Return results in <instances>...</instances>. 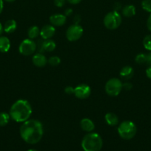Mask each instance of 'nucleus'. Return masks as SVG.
Wrapping results in <instances>:
<instances>
[{"label": "nucleus", "instance_id": "393cba45", "mask_svg": "<svg viewBox=\"0 0 151 151\" xmlns=\"http://www.w3.org/2000/svg\"><path fill=\"white\" fill-rule=\"evenodd\" d=\"M142 7L144 10L151 13V0H143L142 1Z\"/></svg>", "mask_w": 151, "mask_h": 151}, {"label": "nucleus", "instance_id": "1a4fd4ad", "mask_svg": "<svg viewBox=\"0 0 151 151\" xmlns=\"http://www.w3.org/2000/svg\"><path fill=\"white\" fill-rule=\"evenodd\" d=\"M91 94V88L87 84H80L74 88V95L80 100L87 98Z\"/></svg>", "mask_w": 151, "mask_h": 151}, {"label": "nucleus", "instance_id": "a878e982", "mask_svg": "<svg viewBox=\"0 0 151 151\" xmlns=\"http://www.w3.org/2000/svg\"><path fill=\"white\" fill-rule=\"evenodd\" d=\"M66 0H54V4L58 7H62L65 5Z\"/></svg>", "mask_w": 151, "mask_h": 151}, {"label": "nucleus", "instance_id": "7c9ffc66", "mask_svg": "<svg viewBox=\"0 0 151 151\" xmlns=\"http://www.w3.org/2000/svg\"><path fill=\"white\" fill-rule=\"evenodd\" d=\"M146 75L148 78H150V79L151 80V66H150L147 69Z\"/></svg>", "mask_w": 151, "mask_h": 151}, {"label": "nucleus", "instance_id": "4468645a", "mask_svg": "<svg viewBox=\"0 0 151 151\" xmlns=\"http://www.w3.org/2000/svg\"><path fill=\"white\" fill-rule=\"evenodd\" d=\"M119 75L123 80L128 81L133 78V75H134V70H133V67L130 66H124L120 71Z\"/></svg>", "mask_w": 151, "mask_h": 151}, {"label": "nucleus", "instance_id": "a211bd4d", "mask_svg": "<svg viewBox=\"0 0 151 151\" xmlns=\"http://www.w3.org/2000/svg\"><path fill=\"white\" fill-rule=\"evenodd\" d=\"M121 13L124 17L130 18L136 15V7L133 4H127L121 10Z\"/></svg>", "mask_w": 151, "mask_h": 151}, {"label": "nucleus", "instance_id": "6ab92c4d", "mask_svg": "<svg viewBox=\"0 0 151 151\" xmlns=\"http://www.w3.org/2000/svg\"><path fill=\"white\" fill-rule=\"evenodd\" d=\"M105 121L110 126H115L118 124V118L117 115L113 113H107L106 114L105 116Z\"/></svg>", "mask_w": 151, "mask_h": 151}, {"label": "nucleus", "instance_id": "f03ea898", "mask_svg": "<svg viewBox=\"0 0 151 151\" xmlns=\"http://www.w3.org/2000/svg\"><path fill=\"white\" fill-rule=\"evenodd\" d=\"M10 118L16 122H24L32 114V107L26 100H18L12 105L9 112Z\"/></svg>", "mask_w": 151, "mask_h": 151}, {"label": "nucleus", "instance_id": "20e7f679", "mask_svg": "<svg viewBox=\"0 0 151 151\" xmlns=\"http://www.w3.org/2000/svg\"><path fill=\"white\" fill-rule=\"evenodd\" d=\"M137 132V128L132 121H124L118 127V133L120 137L126 140L133 139Z\"/></svg>", "mask_w": 151, "mask_h": 151}, {"label": "nucleus", "instance_id": "4be33fe9", "mask_svg": "<svg viewBox=\"0 0 151 151\" xmlns=\"http://www.w3.org/2000/svg\"><path fill=\"white\" fill-rule=\"evenodd\" d=\"M135 60L138 64H144L147 62V55L144 53H140L137 55L135 58Z\"/></svg>", "mask_w": 151, "mask_h": 151}, {"label": "nucleus", "instance_id": "412c9836", "mask_svg": "<svg viewBox=\"0 0 151 151\" xmlns=\"http://www.w3.org/2000/svg\"><path fill=\"white\" fill-rule=\"evenodd\" d=\"M10 119V114L6 112H1L0 113V126H5L8 124L9 120Z\"/></svg>", "mask_w": 151, "mask_h": 151}, {"label": "nucleus", "instance_id": "c85d7f7f", "mask_svg": "<svg viewBox=\"0 0 151 151\" xmlns=\"http://www.w3.org/2000/svg\"><path fill=\"white\" fill-rule=\"evenodd\" d=\"M147 29L151 32V13L147 21Z\"/></svg>", "mask_w": 151, "mask_h": 151}, {"label": "nucleus", "instance_id": "39448f33", "mask_svg": "<svg viewBox=\"0 0 151 151\" xmlns=\"http://www.w3.org/2000/svg\"><path fill=\"white\" fill-rule=\"evenodd\" d=\"M121 16L118 11L113 10L108 13L104 18V25L108 29H117L121 24Z\"/></svg>", "mask_w": 151, "mask_h": 151}, {"label": "nucleus", "instance_id": "9b49d317", "mask_svg": "<svg viewBox=\"0 0 151 151\" xmlns=\"http://www.w3.org/2000/svg\"><path fill=\"white\" fill-rule=\"evenodd\" d=\"M67 17L65 15L61 13L52 15L50 17V22L53 26L61 27L66 23Z\"/></svg>", "mask_w": 151, "mask_h": 151}, {"label": "nucleus", "instance_id": "72a5a7b5", "mask_svg": "<svg viewBox=\"0 0 151 151\" xmlns=\"http://www.w3.org/2000/svg\"><path fill=\"white\" fill-rule=\"evenodd\" d=\"M72 9H68V10H66V11H65V16H69V15H70L71 13H72Z\"/></svg>", "mask_w": 151, "mask_h": 151}, {"label": "nucleus", "instance_id": "dca6fc26", "mask_svg": "<svg viewBox=\"0 0 151 151\" xmlns=\"http://www.w3.org/2000/svg\"><path fill=\"white\" fill-rule=\"evenodd\" d=\"M3 28H4V31L6 33H13L16 31V28H17V23L13 19H9L4 23Z\"/></svg>", "mask_w": 151, "mask_h": 151}, {"label": "nucleus", "instance_id": "ddd939ff", "mask_svg": "<svg viewBox=\"0 0 151 151\" xmlns=\"http://www.w3.org/2000/svg\"><path fill=\"white\" fill-rule=\"evenodd\" d=\"M33 63L37 67H43L47 63V60L45 56L41 52L36 53L32 58Z\"/></svg>", "mask_w": 151, "mask_h": 151}, {"label": "nucleus", "instance_id": "473e14b6", "mask_svg": "<svg viewBox=\"0 0 151 151\" xmlns=\"http://www.w3.org/2000/svg\"><path fill=\"white\" fill-rule=\"evenodd\" d=\"M3 8H4V0H0V14L2 12Z\"/></svg>", "mask_w": 151, "mask_h": 151}, {"label": "nucleus", "instance_id": "7ed1b4c3", "mask_svg": "<svg viewBox=\"0 0 151 151\" xmlns=\"http://www.w3.org/2000/svg\"><path fill=\"white\" fill-rule=\"evenodd\" d=\"M103 141L100 135L96 133H90L85 135L81 141V147L84 151H100Z\"/></svg>", "mask_w": 151, "mask_h": 151}, {"label": "nucleus", "instance_id": "6e6552de", "mask_svg": "<svg viewBox=\"0 0 151 151\" xmlns=\"http://www.w3.org/2000/svg\"><path fill=\"white\" fill-rule=\"evenodd\" d=\"M83 28L78 24L70 26L66 31V38L70 41H76L82 36Z\"/></svg>", "mask_w": 151, "mask_h": 151}, {"label": "nucleus", "instance_id": "b1692460", "mask_svg": "<svg viewBox=\"0 0 151 151\" xmlns=\"http://www.w3.org/2000/svg\"><path fill=\"white\" fill-rule=\"evenodd\" d=\"M49 64L52 66H56L60 64L61 63V59L60 58L58 57V56H52L47 60Z\"/></svg>", "mask_w": 151, "mask_h": 151}, {"label": "nucleus", "instance_id": "f704fd0d", "mask_svg": "<svg viewBox=\"0 0 151 151\" xmlns=\"http://www.w3.org/2000/svg\"><path fill=\"white\" fill-rule=\"evenodd\" d=\"M3 30H4V28H3L2 24H1V22H0V35H1V34L2 33Z\"/></svg>", "mask_w": 151, "mask_h": 151}, {"label": "nucleus", "instance_id": "0eeeda50", "mask_svg": "<svg viewBox=\"0 0 151 151\" xmlns=\"http://www.w3.org/2000/svg\"><path fill=\"white\" fill-rule=\"evenodd\" d=\"M37 48V44L34 41L30 38H27L21 42L19 47V51L22 55L28 56L33 54Z\"/></svg>", "mask_w": 151, "mask_h": 151}, {"label": "nucleus", "instance_id": "9d476101", "mask_svg": "<svg viewBox=\"0 0 151 151\" xmlns=\"http://www.w3.org/2000/svg\"><path fill=\"white\" fill-rule=\"evenodd\" d=\"M56 33V29L54 26L50 24L44 25L41 29H40V35L41 38L44 40L50 39Z\"/></svg>", "mask_w": 151, "mask_h": 151}, {"label": "nucleus", "instance_id": "f257e3e1", "mask_svg": "<svg viewBox=\"0 0 151 151\" xmlns=\"http://www.w3.org/2000/svg\"><path fill=\"white\" fill-rule=\"evenodd\" d=\"M43 125L37 119H28L20 127V135L22 139L28 144H36L43 136Z\"/></svg>", "mask_w": 151, "mask_h": 151}, {"label": "nucleus", "instance_id": "c756f323", "mask_svg": "<svg viewBox=\"0 0 151 151\" xmlns=\"http://www.w3.org/2000/svg\"><path fill=\"white\" fill-rule=\"evenodd\" d=\"M146 63L149 66H151V51L147 55V62Z\"/></svg>", "mask_w": 151, "mask_h": 151}, {"label": "nucleus", "instance_id": "2eb2a0df", "mask_svg": "<svg viewBox=\"0 0 151 151\" xmlns=\"http://www.w3.org/2000/svg\"><path fill=\"white\" fill-rule=\"evenodd\" d=\"M80 125L83 131L87 132H91L95 129V125L93 121L88 118H84L80 122Z\"/></svg>", "mask_w": 151, "mask_h": 151}, {"label": "nucleus", "instance_id": "5701e85b", "mask_svg": "<svg viewBox=\"0 0 151 151\" xmlns=\"http://www.w3.org/2000/svg\"><path fill=\"white\" fill-rule=\"evenodd\" d=\"M144 47L148 51H151V35H147L143 39Z\"/></svg>", "mask_w": 151, "mask_h": 151}, {"label": "nucleus", "instance_id": "e433bc0d", "mask_svg": "<svg viewBox=\"0 0 151 151\" xmlns=\"http://www.w3.org/2000/svg\"><path fill=\"white\" fill-rule=\"evenodd\" d=\"M28 151H37V150H33V149H32V150H28Z\"/></svg>", "mask_w": 151, "mask_h": 151}, {"label": "nucleus", "instance_id": "cd10ccee", "mask_svg": "<svg viewBox=\"0 0 151 151\" xmlns=\"http://www.w3.org/2000/svg\"><path fill=\"white\" fill-rule=\"evenodd\" d=\"M65 93L68 94H74V88H73L72 86H67L66 88H65Z\"/></svg>", "mask_w": 151, "mask_h": 151}, {"label": "nucleus", "instance_id": "bb28decb", "mask_svg": "<svg viewBox=\"0 0 151 151\" xmlns=\"http://www.w3.org/2000/svg\"><path fill=\"white\" fill-rule=\"evenodd\" d=\"M132 88H133V85H132L131 83L126 82L124 83H123V88H124V89L128 91V90L131 89Z\"/></svg>", "mask_w": 151, "mask_h": 151}, {"label": "nucleus", "instance_id": "423d86ee", "mask_svg": "<svg viewBox=\"0 0 151 151\" xmlns=\"http://www.w3.org/2000/svg\"><path fill=\"white\" fill-rule=\"evenodd\" d=\"M105 91L111 97H116L123 88V83L118 78H111L105 84Z\"/></svg>", "mask_w": 151, "mask_h": 151}, {"label": "nucleus", "instance_id": "f8f14e48", "mask_svg": "<svg viewBox=\"0 0 151 151\" xmlns=\"http://www.w3.org/2000/svg\"><path fill=\"white\" fill-rule=\"evenodd\" d=\"M41 47L39 50V52L42 53L44 52H53L56 49V44L54 41L51 39L44 40L41 42Z\"/></svg>", "mask_w": 151, "mask_h": 151}, {"label": "nucleus", "instance_id": "f3484780", "mask_svg": "<svg viewBox=\"0 0 151 151\" xmlns=\"http://www.w3.org/2000/svg\"><path fill=\"white\" fill-rule=\"evenodd\" d=\"M10 49V41L6 36H0V52L5 53Z\"/></svg>", "mask_w": 151, "mask_h": 151}, {"label": "nucleus", "instance_id": "2f4dec72", "mask_svg": "<svg viewBox=\"0 0 151 151\" xmlns=\"http://www.w3.org/2000/svg\"><path fill=\"white\" fill-rule=\"evenodd\" d=\"M70 4H77L81 1V0H67Z\"/></svg>", "mask_w": 151, "mask_h": 151}, {"label": "nucleus", "instance_id": "aec40b11", "mask_svg": "<svg viewBox=\"0 0 151 151\" xmlns=\"http://www.w3.org/2000/svg\"><path fill=\"white\" fill-rule=\"evenodd\" d=\"M40 35V29L37 26H32L29 28L28 31V35L30 39L36 38Z\"/></svg>", "mask_w": 151, "mask_h": 151}, {"label": "nucleus", "instance_id": "c9c22d12", "mask_svg": "<svg viewBox=\"0 0 151 151\" xmlns=\"http://www.w3.org/2000/svg\"><path fill=\"white\" fill-rule=\"evenodd\" d=\"M4 1H7V2H13L15 0H4Z\"/></svg>", "mask_w": 151, "mask_h": 151}]
</instances>
